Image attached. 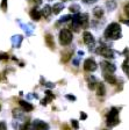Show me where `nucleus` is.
Listing matches in <instances>:
<instances>
[{"label":"nucleus","instance_id":"72a5a7b5","mask_svg":"<svg viewBox=\"0 0 129 130\" xmlns=\"http://www.w3.org/2000/svg\"><path fill=\"white\" fill-rule=\"evenodd\" d=\"M124 13H126V15L128 16V19H129V4H127L124 6Z\"/></svg>","mask_w":129,"mask_h":130},{"label":"nucleus","instance_id":"f3484780","mask_svg":"<svg viewBox=\"0 0 129 130\" xmlns=\"http://www.w3.org/2000/svg\"><path fill=\"white\" fill-rule=\"evenodd\" d=\"M97 94L99 96H104L106 94V87L104 83H98V86H97Z\"/></svg>","mask_w":129,"mask_h":130},{"label":"nucleus","instance_id":"dca6fc26","mask_svg":"<svg viewBox=\"0 0 129 130\" xmlns=\"http://www.w3.org/2000/svg\"><path fill=\"white\" fill-rule=\"evenodd\" d=\"M46 44L51 50H55V41H54L52 35H50V34H47L46 35Z\"/></svg>","mask_w":129,"mask_h":130},{"label":"nucleus","instance_id":"9d476101","mask_svg":"<svg viewBox=\"0 0 129 130\" xmlns=\"http://www.w3.org/2000/svg\"><path fill=\"white\" fill-rule=\"evenodd\" d=\"M46 95H47L46 99H42V100H41V105L42 106H47L48 102H50V101H52L55 99V94L51 92L50 89H47L46 91Z\"/></svg>","mask_w":129,"mask_h":130},{"label":"nucleus","instance_id":"58836bf2","mask_svg":"<svg viewBox=\"0 0 129 130\" xmlns=\"http://www.w3.org/2000/svg\"><path fill=\"white\" fill-rule=\"evenodd\" d=\"M123 54L126 55V56H127V58H128V59H129V49H128V48H127V49H124Z\"/></svg>","mask_w":129,"mask_h":130},{"label":"nucleus","instance_id":"cd10ccee","mask_svg":"<svg viewBox=\"0 0 129 130\" xmlns=\"http://www.w3.org/2000/svg\"><path fill=\"white\" fill-rule=\"evenodd\" d=\"M70 19H72V18H71V15H64V16H62L58 21H57V24L63 23V22H66V21H69Z\"/></svg>","mask_w":129,"mask_h":130},{"label":"nucleus","instance_id":"b1692460","mask_svg":"<svg viewBox=\"0 0 129 130\" xmlns=\"http://www.w3.org/2000/svg\"><path fill=\"white\" fill-rule=\"evenodd\" d=\"M106 6L108 7V9L109 11H114L116 8V1L115 0H109V1H107L106 3Z\"/></svg>","mask_w":129,"mask_h":130},{"label":"nucleus","instance_id":"0eeeda50","mask_svg":"<svg viewBox=\"0 0 129 130\" xmlns=\"http://www.w3.org/2000/svg\"><path fill=\"white\" fill-rule=\"evenodd\" d=\"M97 69H98V65L97 63L94 62L93 58H87L84 62V70L87 71V72H94Z\"/></svg>","mask_w":129,"mask_h":130},{"label":"nucleus","instance_id":"ddd939ff","mask_svg":"<svg viewBox=\"0 0 129 130\" xmlns=\"http://www.w3.org/2000/svg\"><path fill=\"white\" fill-rule=\"evenodd\" d=\"M29 15L34 21H38V20L41 19V16H42V13H41V11L37 9V8H33L32 11H30Z\"/></svg>","mask_w":129,"mask_h":130},{"label":"nucleus","instance_id":"393cba45","mask_svg":"<svg viewBox=\"0 0 129 130\" xmlns=\"http://www.w3.org/2000/svg\"><path fill=\"white\" fill-rule=\"evenodd\" d=\"M70 12L73 14H78L79 13V9H80V7H79V5H77V4H73V5L70 6Z\"/></svg>","mask_w":129,"mask_h":130},{"label":"nucleus","instance_id":"a211bd4d","mask_svg":"<svg viewBox=\"0 0 129 130\" xmlns=\"http://www.w3.org/2000/svg\"><path fill=\"white\" fill-rule=\"evenodd\" d=\"M41 13H42V15L44 16V18H49V16H50V14L52 13V7H50L49 5H46L44 7L42 8Z\"/></svg>","mask_w":129,"mask_h":130},{"label":"nucleus","instance_id":"a19ab883","mask_svg":"<svg viewBox=\"0 0 129 130\" xmlns=\"http://www.w3.org/2000/svg\"><path fill=\"white\" fill-rule=\"evenodd\" d=\"M73 63H75V65H76V66H77V65L79 64V60L77 59V58H76V59H73Z\"/></svg>","mask_w":129,"mask_h":130},{"label":"nucleus","instance_id":"c85d7f7f","mask_svg":"<svg viewBox=\"0 0 129 130\" xmlns=\"http://www.w3.org/2000/svg\"><path fill=\"white\" fill-rule=\"evenodd\" d=\"M71 125H72V128L75 130H78L79 129V123L77 120H71Z\"/></svg>","mask_w":129,"mask_h":130},{"label":"nucleus","instance_id":"aec40b11","mask_svg":"<svg viewBox=\"0 0 129 130\" xmlns=\"http://www.w3.org/2000/svg\"><path fill=\"white\" fill-rule=\"evenodd\" d=\"M80 20H81V27L87 28V26H89V14H80Z\"/></svg>","mask_w":129,"mask_h":130},{"label":"nucleus","instance_id":"f704fd0d","mask_svg":"<svg viewBox=\"0 0 129 130\" xmlns=\"http://www.w3.org/2000/svg\"><path fill=\"white\" fill-rule=\"evenodd\" d=\"M0 130H7V127H6L5 122H0Z\"/></svg>","mask_w":129,"mask_h":130},{"label":"nucleus","instance_id":"6e6552de","mask_svg":"<svg viewBox=\"0 0 129 130\" xmlns=\"http://www.w3.org/2000/svg\"><path fill=\"white\" fill-rule=\"evenodd\" d=\"M100 66H101V69H102V73H114L116 70L115 65L109 62H106V60L100 63Z\"/></svg>","mask_w":129,"mask_h":130},{"label":"nucleus","instance_id":"412c9836","mask_svg":"<svg viewBox=\"0 0 129 130\" xmlns=\"http://www.w3.org/2000/svg\"><path fill=\"white\" fill-rule=\"evenodd\" d=\"M93 15L97 18V19H100L104 16V9L101 7H95L93 9Z\"/></svg>","mask_w":129,"mask_h":130},{"label":"nucleus","instance_id":"ea45409f","mask_svg":"<svg viewBox=\"0 0 129 130\" xmlns=\"http://www.w3.org/2000/svg\"><path fill=\"white\" fill-rule=\"evenodd\" d=\"M121 22H122V23L128 24V26H129V20H121Z\"/></svg>","mask_w":129,"mask_h":130},{"label":"nucleus","instance_id":"5701e85b","mask_svg":"<svg viewBox=\"0 0 129 130\" xmlns=\"http://www.w3.org/2000/svg\"><path fill=\"white\" fill-rule=\"evenodd\" d=\"M71 57H72V51H66V52H64V54H62V62H63V63L69 62V59H70Z\"/></svg>","mask_w":129,"mask_h":130},{"label":"nucleus","instance_id":"f03ea898","mask_svg":"<svg viewBox=\"0 0 129 130\" xmlns=\"http://www.w3.org/2000/svg\"><path fill=\"white\" fill-rule=\"evenodd\" d=\"M120 123V119H119V109L113 107V108L109 110L107 115V120H106V124L109 128L115 127Z\"/></svg>","mask_w":129,"mask_h":130},{"label":"nucleus","instance_id":"de8ad7c7","mask_svg":"<svg viewBox=\"0 0 129 130\" xmlns=\"http://www.w3.org/2000/svg\"><path fill=\"white\" fill-rule=\"evenodd\" d=\"M104 130H107V129H104Z\"/></svg>","mask_w":129,"mask_h":130},{"label":"nucleus","instance_id":"7ed1b4c3","mask_svg":"<svg viewBox=\"0 0 129 130\" xmlns=\"http://www.w3.org/2000/svg\"><path fill=\"white\" fill-rule=\"evenodd\" d=\"M73 40V35L71 30L69 29H62L59 31V43L62 45H69Z\"/></svg>","mask_w":129,"mask_h":130},{"label":"nucleus","instance_id":"f8f14e48","mask_svg":"<svg viewBox=\"0 0 129 130\" xmlns=\"http://www.w3.org/2000/svg\"><path fill=\"white\" fill-rule=\"evenodd\" d=\"M20 106L22 107V109H23V111H32L33 109H34V106L32 105L30 102H28V101H24V100H20L19 101Z\"/></svg>","mask_w":129,"mask_h":130},{"label":"nucleus","instance_id":"c9c22d12","mask_svg":"<svg viewBox=\"0 0 129 130\" xmlns=\"http://www.w3.org/2000/svg\"><path fill=\"white\" fill-rule=\"evenodd\" d=\"M44 86H47L48 88H54L55 84H52V83H46V84H44Z\"/></svg>","mask_w":129,"mask_h":130},{"label":"nucleus","instance_id":"20e7f679","mask_svg":"<svg viewBox=\"0 0 129 130\" xmlns=\"http://www.w3.org/2000/svg\"><path fill=\"white\" fill-rule=\"evenodd\" d=\"M95 54L97 55H100V56L105 57V58H109V59H112V58H114V51L112 50V49L107 48L106 45H101L99 46L98 49H95Z\"/></svg>","mask_w":129,"mask_h":130},{"label":"nucleus","instance_id":"423d86ee","mask_svg":"<svg viewBox=\"0 0 129 130\" xmlns=\"http://www.w3.org/2000/svg\"><path fill=\"white\" fill-rule=\"evenodd\" d=\"M83 40H84V43L90 48V50H91V49L94 46V44H95V40H94L93 35H92L90 31H84Z\"/></svg>","mask_w":129,"mask_h":130},{"label":"nucleus","instance_id":"1a4fd4ad","mask_svg":"<svg viewBox=\"0 0 129 130\" xmlns=\"http://www.w3.org/2000/svg\"><path fill=\"white\" fill-rule=\"evenodd\" d=\"M81 27V20H80V14H75L72 16V22H71V28H73L75 31H78L79 28Z\"/></svg>","mask_w":129,"mask_h":130},{"label":"nucleus","instance_id":"7c9ffc66","mask_svg":"<svg viewBox=\"0 0 129 130\" xmlns=\"http://www.w3.org/2000/svg\"><path fill=\"white\" fill-rule=\"evenodd\" d=\"M7 59H8L7 52H0V60H7Z\"/></svg>","mask_w":129,"mask_h":130},{"label":"nucleus","instance_id":"79ce46f5","mask_svg":"<svg viewBox=\"0 0 129 130\" xmlns=\"http://www.w3.org/2000/svg\"><path fill=\"white\" fill-rule=\"evenodd\" d=\"M62 128H64V130H70V129H69V128H67V125H66V124H64Z\"/></svg>","mask_w":129,"mask_h":130},{"label":"nucleus","instance_id":"6ab92c4d","mask_svg":"<svg viewBox=\"0 0 129 130\" xmlns=\"http://www.w3.org/2000/svg\"><path fill=\"white\" fill-rule=\"evenodd\" d=\"M62 9H64V4H62V3H57V4H55V5L52 6V13L54 14L61 13Z\"/></svg>","mask_w":129,"mask_h":130},{"label":"nucleus","instance_id":"49530a36","mask_svg":"<svg viewBox=\"0 0 129 130\" xmlns=\"http://www.w3.org/2000/svg\"><path fill=\"white\" fill-rule=\"evenodd\" d=\"M48 1H52V0H48Z\"/></svg>","mask_w":129,"mask_h":130},{"label":"nucleus","instance_id":"c03bdc74","mask_svg":"<svg viewBox=\"0 0 129 130\" xmlns=\"http://www.w3.org/2000/svg\"><path fill=\"white\" fill-rule=\"evenodd\" d=\"M63 1H69V0H63Z\"/></svg>","mask_w":129,"mask_h":130},{"label":"nucleus","instance_id":"a18cd8bd","mask_svg":"<svg viewBox=\"0 0 129 130\" xmlns=\"http://www.w3.org/2000/svg\"><path fill=\"white\" fill-rule=\"evenodd\" d=\"M0 110H1V106H0Z\"/></svg>","mask_w":129,"mask_h":130},{"label":"nucleus","instance_id":"e433bc0d","mask_svg":"<svg viewBox=\"0 0 129 130\" xmlns=\"http://www.w3.org/2000/svg\"><path fill=\"white\" fill-rule=\"evenodd\" d=\"M80 119L81 120H86V119H87V115H86V113L81 111V113H80Z\"/></svg>","mask_w":129,"mask_h":130},{"label":"nucleus","instance_id":"37998d69","mask_svg":"<svg viewBox=\"0 0 129 130\" xmlns=\"http://www.w3.org/2000/svg\"><path fill=\"white\" fill-rule=\"evenodd\" d=\"M78 55H79V56H83V55H84V51H79Z\"/></svg>","mask_w":129,"mask_h":130},{"label":"nucleus","instance_id":"4be33fe9","mask_svg":"<svg viewBox=\"0 0 129 130\" xmlns=\"http://www.w3.org/2000/svg\"><path fill=\"white\" fill-rule=\"evenodd\" d=\"M24 111H21V110H19V109H14L13 110V116H14V119H16V120H23V116H24Z\"/></svg>","mask_w":129,"mask_h":130},{"label":"nucleus","instance_id":"4468645a","mask_svg":"<svg viewBox=\"0 0 129 130\" xmlns=\"http://www.w3.org/2000/svg\"><path fill=\"white\" fill-rule=\"evenodd\" d=\"M22 41H23V37L21 35H15L12 37V44H13L14 48H20Z\"/></svg>","mask_w":129,"mask_h":130},{"label":"nucleus","instance_id":"2f4dec72","mask_svg":"<svg viewBox=\"0 0 129 130\" xmlns=\"http://www.w3.org/2000/svg\"><path fill=\"white\" fill-rule=\"evenodd\" d=\"M98 0H83L84 4H87V5H91V4H95Z\"/></svg>","mask_w":129,"mask_h":130},{"label":"nucleus","instance_id":"2eb2a0df","mask_svg":"<svg viewBox=\"0 0 129 130\" xmlns=\"http://www.w3.org/2000/svg\"><path fill=\"white\" fill-rule=\"evenodd\" d=\"M86 80H87V83H89V88L90 89H94L98 86V81H97V79H95V77L87 76L86 77Z\"/></svg>","mask_w":129,"mask_h":130},{"label":"nucleus","instance_id":"9b49d317","mask_svg":"<svg viewBox=\"0 0 129 130\" xmlns=\"http://www.w3.org/2000/svg\"><path fill=\"white\" fill-rule=\"evenodd\" d=\"M104 78H105L106 83H108L110 85H115L116 81H118L116 77L114 76L113 73H104Z\"/></svg>","mask_w":129,"mask_h":130},{"label":"nucleus","instance_id":"39448f33","mask_svg":"<svg viewBox=\"0 0 129 130\" xmlns=\"http://www.w3.org/2000/svg\"><path fill=\"white\" fill-rule=\"evenodd\" d=\"M49 124L42 120H34L32 122V130H49Z\"/></svg>","mask_w":129,"mask_h":130},{"label":"nucleus","instance_id":"4c0bfd02","mask_svg":"<svg viewBox=\"0 0 129 130\" xmlns=\"http://www.w3.org/2000/svg\"><path fill=\"white\" fill-rule=\"evenodd\" d=\"M33 3L35 4L36 6H38V5H41V4H42V0H33Z\"/></svg>","mask_w":129,"mask_h":130},{"label":"nucleus","instance_id":"473e14b6","mask_svg":"<svg viewBox=\"0 0 129 130\" xmlns=\"http://www.w3.org/2000/svg\"><path fill=\"white\" fill-rule=\"evenodd\" d=\"M67 99V100H71V101H76V96L75 95H71V94H66V96H65Z\"/></svg>","mask_w":129,"mask_h":130},{"label":"nucleus","instance_id":"bb28decb","mask_svg":"<svg viewBox=\"0 0 129 130\" xmlns=\"http://www.w3.org/2000/svg\"><path fill=\"white\" fill-rule=\"evenodd\" d=\"M122 69H123V71L127 73V76L129 77V59L128 58L123 62V64H122Z\"/></svg>","mask_w":129,"mask_h":130},{"label":"nucleus","instance_id":"f257e3e1","mask_svg":"<svg viewBox=\"0 0 129 130\" xmlns=\"http://www.w3.org/2000/svg\"><path fill=\"white\" fill-rule=\"evenodd\" d=\"M104 36H105L106 40H112L115 41L121 38V26L116 22H113L110 23L107 28H106L105 32H104Z\"/></svg>","mask_w":129,"mask_h":130},{"label":"nucleus","instance_id":"a878e982","mask_svg":"<svg viewBox=\"0 0 129 130\" xmlns=\"http://www.w3.org/2000/svg\"><path fill=\"white\" fill-rule=\"evenodd\" d=\"M20 130H32V122L26 121L20 127Z\"/></svg>","mask_w":129,"mask_h":130},{"label":"nucleus","instance_id":"c756f323","mask_svg":"<svg viewBox=\"0 0 129 130\" xmlns=\"http://www.w3.org/2000/svg\"><path fill=\"white\" fill-rule=\"evenodd\" d=\"M7 7H8L7 0H1V9H3L4 12H6L7 11Z\"/></svg>","mask_w":129,"mask_h":130}]
</instances>
